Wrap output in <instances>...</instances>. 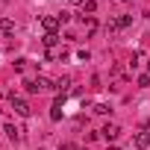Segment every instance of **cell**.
<instances>
[{
	"mask_svg": "<svg viewBox=\"0 0 150 150\" xmlns=\"http://www.w3.org/2000/svg\"><path fill=\"white\" fill-rule=\"evenodd\" d=\"M24 86H27V91H30V94H41V91H47V88H50V80L35 77V80H27Z\"/></svg>",
	"mask_w": 150,
	"mask_h": 150,
	"instance_id": "obj_1",
	"label": "cell"
},
{
	"mask_svg": "<svg viewBox=\"0 0 150 150\" xmlns=\"http://www.w3.org/2000/svg\"><path fill=\"white\" fill-rule=\"evenodd\" d=\"M9 103H12V109H15V112H18L21 118H30V112H33V109H30V103H27L24 97H18V94H12V97H9Z\"/></svg>",
	"mask_w": 150,
	"mask_h": 150,
	"instance_id": "obj_2",
	"label": "cell"
},
{
	"mask_svg": "<svg viewBox=\"0 0 150 150\" xmlns=\"http://www.w3.org/2000/svg\"><path fill=\"white\" fill-rule=\"evenodd\" d=\"M62 115H65V94H59V97L53 100V106H50V121H62Z\"/></svg>",
	"mask_w": 150,
	"mask_h": 150,
	"instance_id": "obj_3",
	"label": "cell"
},
{
	"mask_svg": "<svg viewBox=\"0 0 150 150\" xmlns=\"http://www.w3.org/2000/svg\"><path fill=\"white\" fill-rule=\"evenodd\" d=\"M59 24H62V21H59V15H44V18H41V27H44L47 33H56V30H59Z\"/></svg>",
	"mask_w": 150,
	"mask_h": 150,
	"instance_id": "obj_4",
	"label": "cell"
},
{
	"mask_svg": "<svg viewBox=\"0 0 150 150\" xmlns=\"http://www.w3.org/2000/svg\"><path fill=\"white\" fill-rule=\"evenodd\" d=\"M100 135H103L106 141H115V138L121 135V127H118V124H106V127L100 129Z\"/></svg>",
	"mask_w": 150,
	"mask_h": 150,
	"instance_id": "obj_5",
	"label": "cell"
},
{
	"mask_svg": "<svg viewBox=\"0 0 150 150\" xmlns=\"http://www.w3.org/2000/svg\"><path fill=\"white\" fill-rule=\"evenodd\" d=\"M132 144H135L138 150H147V147H150V132H138V135L132 138Z\"/></svg>",
	"mask_w": 150,
	"mask_h": 150,
	"instance_id": "obj_6",
	"label": "cell"
},
{
	"mask_svg": "<svg viewBox=\"0 0 150 150\" xmlns=\"http://www.w3.org/2000/svg\"><path fill=\"white\" fill-rule=\"evenodd\" d=\"M53 88H56V91H59V94H65V91H68V88H71V77H59V80H56V83H53Z\"/></svg>",
	"mask_w": 150,
	"mask_h": 150,
	"instance_id": "obj_7",
	"label": "cell"
},
{
	"mask_svg": "<svg viewBox=\"0 0 150 150\" xmlns=\"http://www.w3.org/2000/svg\"><path fill=\"white\" fill-rule=\"evenodd\" d=\"M0 33L12 35V33H15V21H9V18H0Z\"/></svg>",
	"mask_w": 150,
	"mask_h": 150,
	"instance_id": "obj_8",
	"label": "cell"
},
{
	"mask_svg": "<svg viewBox=\"0 0 150 150\" xmlns=\"http://www.w3.org/2000/svg\"><path fill=\"white\" fill-rule=\"evenodd\" d=\"M3 132H6V138H12V141H18V138H21V129H18V127H12V124H6V127H3Z\"/></svg>",
	"mask_w": 150,
	"mask_h": 150,
	"instance_id": "obj_9",
	"label": "cell"
},
{
	"mask_svg": "<svg viewBox=\"0 0 150 150\" xmlns=\"http://www.w3.org/2000/svg\"><path fill=\"white\" fill-rule=\"evenodd\" d=\"M83 27H86L88 33H94V30H97V21H94V15H83Z\"/></svg>",
	"mask_w": 150,
	"mask_h": 150,
	"instance_id": "obj_10",
	"label": "cell"
},
{
	"mask_svg": "<svg viewBox=\"0 0 150 150\" xmlns=\"http://www.w3.org/2000/svg\"><path fill=\"white\" fill-rule=\"evenodd\" d=\"M97 12V0H86L83 3V15H94Z\"/></svg>",
	"mask_w": 150,
	"mask_h": 150,
	"instance_id": "obj_11",
	"label": "cell"
},
{
	"mask_svg": "<svg viewBox=\"0 0 150 150\" xmlns=\"http://www.w3.org/2000/svg\"><path fill=\"white\" fill-rule=\"evenodd\" d=\"M118 21V30H127L129 24H132V15H121V18H115Z\"/></svg>",
	"mask_w": 150,
	"mask_h": 150,
	"instance_id": "obj_12",
	"label": "cell"
},
{
	"mask_svg": "<svg viewBox=\"0 0 150 150\" xmlns=\"http://www.w3.org/2000/svg\"><path fill=\"white\" fill-rule=\"evenodd\" d=\"M56 41H59L56 33H44V44H47V47H56Z\"/></svg>",
	"mask_w": 150,
	"mask_h": 150,
	"instance_id": "obj_13",
	"label": "cell"
},
{
	"mask_svg": "<svg viewBox=\"0 0 150 150\" xmlns=\"http://www.w3.org/2000/svg\"><path fill=\"white\" fill-rule=\"evenodd\" d=\"M150 86V74H141V77H138V88H147Z\"/></svg>",
	"mask_w": 150,
	"mask_h": 150,
	"instance_id": "obj_14",
	"label": "cell"
},
{
	"mask_svg": "<svg viewBox=\"0 0 150 150\" xmlns=\"http://www.w3.org/2000/svg\"><path fill=\"white\" fill-rule=\"evenodd\" d=\"M88 56H91L88 50H77V59H80V62H88Z\"/></svg>",
	"mask_w": 150,
	"mask_h": 150,
	"instance_id": "obj_15",
	"label": "cell"
},
{
	"mask_svg": "<svg viewBox=\"0 0 150 150\" xmlns=\"http://www.w3.org/2000/svg\"><path fill=\"white\" fill-rule=\"evenodd\" d=\"M94 112H97V115H106V112H109V106H106V103H97V106H94Z\"/></svg>",
	"mask_w": 150,
	"mask_h": 150,
	"instance_id": "obj_16",
	"label": "cell"
},
{
	"mask_svg": "<svg viewBox=\"0 0 150 150\" xmlns=\"http://www.w3.org/2000/svg\"><path fill=\"white\" fill-rule=\"evenodd\" d=\"M27 68V59H15V71H24Z\"/></svg>",
	"mask_w": 150,
	"mask_h": 150,
	"instance_id": "obj_17",
	"label": "cell"
},
{
	"mask_svg": "<svg viewBox=\"0 0 150 150\" xmlns=\"http://www.w3.org/2000/svg\"><path fill=\"white\" fill-rule=\"evenodd\" d=\"M62 150H80V147L74 144V141H65V144H62Z\"/></svg>",
	"mask_w": 150,
	"mask_h": 150,
	"instance_id": "obj_18",
	"label": "cell"
},
{
	"mask_svg": "<svg viewBox=\"0 0 150 150\" xmlns=\"http://www.w3.org/2000/svg\"><path fill=\"white\" fill-rule=\"evenodd\" d=\"M71 3H74V6H83V3H86V0H71Z\"/></svg>",
	"mask_w": 150,
	"mask_h": 150,
	"instance_id": "obj_19",
	"label": "cell"
},
{
	"mask_svg": "<svg viewBox=\"0 0 150 150\" xmlns=\"http://www.w3.org/2000/svg\"><path fill=\"white\" fill-rule=\"evenodd\" d=\"M147 74H150V62H147Z\"/></svg>",
	"mask_w": 150,
	"mask_h": 150,
	"instance_id": "obj_20",
	"label": "cell"
},
{
	"mask_svg": "<svg viewBox=\"0 0 150 150\" xmlns=\"http://www.w3.org/2000/svg\"><path fill=\"white\" fill-rule=\"evenodd\" d=\"M124 3H129V0H124Z\"/></svg>",
	"mask_w": 150,
	"mask_h": 150,
	"instance_id": "obj_21",
	"label": "cell"
}]
</instances>
